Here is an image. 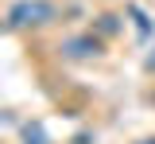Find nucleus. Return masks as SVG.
Wrapping results in <instances>:
<instances>
[{"label":"nucleus","mask_w":155,"mask_h":144,"mask_svg":"<svg viewBox=\"0 0 155 144\" xmlns=\"http://www.w3.org/2000/svg\"><path fill=\"white\" fill-rule=\"evenodd\" d=\"M58 51H62L66 59H97V55H101V39H97V35H70Z\"/></svg>","instance_id":"f03ea898"},{"label":"nucleus","mask_w":155,"mask_h":144,"mask_svg":"<svg viewBox=\"0 0 155 144\" xmlns=\"http://www.w3.org/2000/svg\"><path fill=\"white\" fill-rule=\"evenodd\" d=\"M128 16L136 20V31H140V39H147V35H151V20L143 16V8H136V4H128Z\"/></svg>","instance_id":"20e7f679"},{"label":"nucleus","mask_w":155,"mask_h":144,"mask_svg":"<svg viewBox=\"0 0 155 144\" xmlns=\"http://www.w3.org/2000/svg\"><path fill=\"white\" fill-rule=\"evenodd\" d=\"M140 144H155V136H151V140H140Z\"/></svg>","instance_id":"0eeeda50"},{"label":"nucleus","mask_w":155,"mask_h":144,"mask_svg":"<svg viewBox=\"0 0 155 144\" xmlns=\"http://www.w3.org/2000/svg\"><path fill=\"white\" fill-rule=\"evenodd\" d=\"M58 12L51 0H16L8 8V31H23V27H43L51 23Z\"/></svg>","instance_id":"f257e3e1"},{"label":"nucleus","mask_w":155,"mask_h":144,"mask_svg":"<svg viewBox=\"0 0 155 144\" xmlns=\"http://www.w3.org/2000/svg\"><path fill=\"white\" fill-rule=\"evenodd\" d=\"M97 31H101V35H116V31H120V20H116V16H97Z\"/></svg>","instance_id":"39448f33"},{"label":"nucleus","mask_w":155,"mask_h":144,"mask_svg":"<svg viewBox=\"0 0 155 144\" xmlns=\"http://www.w3.org/2000/svg\"><path fill=\"white\" fill-rule=\"evenodd\" d=\"M23 144H51L43 121H27V125H23Z\"/></svg>","instance_id":"7ed1b4c3"},{"label":"nucleus","mask_w":155,"mask_h":144,"mask_svg":"<svg viewBox=\"0 0 155 144\" xmlns=\"http://www.w3.org/2000/svg\"><path fill=\"white\" fill-rule=\"evenodd\" d=\"M143 66H147V70H155V51L147 55V62H143Z\"/></svg>","instance_id":"423d86ee"}]
</instances>
